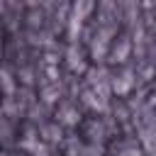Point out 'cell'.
Returning a JSON list of instances; mask_svg holds the SVG:
<instances>
[{
	"label": "cell",
	"mask_w": 156,
	"mask_h": 156,
	"mask_svg": "<svg viewBox=\"0 0 156 156\" xmlns=\"http://www.w3.org/2000/svg\"><path fill=\"white\" fill-rule=\"evenodd\" d=\"M105 46H107V41H105V37H100V39L93 44V56H95V58H100V56L105 54Z\"/></svg>",
	"instance_id": "cell-5"
},
{
	"label": "cell",
	"mask_w": 156,
	"mask_h": 156,
	"mask_svg": "<svg viewBox=\"0 0 156 156\" xmlns=\"http://www.w3.org/2000/svg\"><path fill=\"white\" fill-rule=\"evenodd\" d=\"M78 32H80V15L76 12V15L71 17V24H68V37H71V39H76V37H78Z\"/></svg>",
	"instance_id": "cell-4"
},
{
	"label": "cell",
	"mask_w": 156,
	"mask_h": 156,
	"mask_svg": "<svg viewBox=\"0 0 156 156\" xmlns=\"http://www.w3.org/2000/svg\"><path fill=\"white\" fill-rule=\"evenodd\" d=\"M129 88H132V73H124V76H119V80H115L117 93H127Z\"/></svg>",
	"instance_id": "cell-2"
},
{
	"label": "cell",
	"mask_w": 156,
	"mask_h": 156,
	"mask_svg": "<svg viewBox=\"0 0 156 156\" xmlns=\"http://www.w3.org/2000/svg\"><path fill=\"white\" fill-rule=\"evenodd\" d=\"M2 83H5V93L10 95V93H12V78H10V73H7V71L2 73Z\"/></svg>",
	"instance_id": "cell-6"
},
{
	"label": "cell",
	"mask_w": 156,
	"mask_h": 156,
	"mask_svg": "<svg viewBox=\"0 0 156 156\" xmlns=\"http://www.w3.org/2000/svg\"><path fill=\"white\" fill-rule=\"evenodd\" d=\"M154 2H156V0H144V5H146V7H151Z\"/></svg>",
	"instance_id": "cell-7"
},
{
	"label": "cell",
	"mask_w": 156,
	"mask_h": 156,
	"mask_svg": "<svg viewBox=\"0 0 156 156\" xmlns=\"http://www.w3.org/2000/svg\"><path fill=\"white\" fill-rule=\"evenodd\" d=\"M127 54H129V41H124V39H122V41H119V46L112 51V61H124V56H127Z\"/></svg>",
	"instance_id": "cell-3"
},
{
	"label": "cell",
	"mask_w": 156,
	"mask_h": 156,
	"mask_svg": "<svg viewBox=\"0 0 156 156\" xmlns=\"http://www.w3.org/2000/svg\"><path fill=\"white\" fill-rule=\"evenodd\" d=\"M58 119H61L63 124H76V122H78V112H76L73 107H63L61 115H58Z\"/></svg>",
	"instance_id": "cell-1"
}]
</instances>
